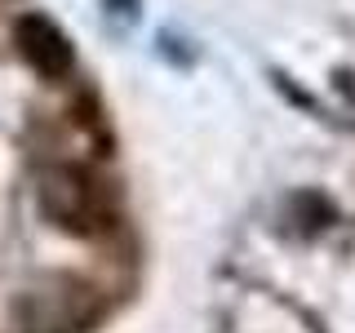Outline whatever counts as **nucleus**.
Wrapping results in <instances>:
<instances>
[{"label": "nucleus", "instance_id": "nucleus-1", "mask_svg": "<svg viewBox=\"0 0 355 333\" xmlns=\"http://www.w3.org/2000/svg\"><path fill=\"white\" fill-rule=\"evenodd\" d=\"M18 44H22V58L36 67L40 76H62L71 67V44H67V36L40 14H27L18 22Z\"/></svg>", "mask_w": 355, "mask_h": 333}]
</instances>
